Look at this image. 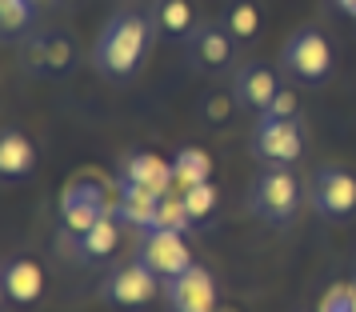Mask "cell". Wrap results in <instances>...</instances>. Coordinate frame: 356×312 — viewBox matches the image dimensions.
Returning <instances> with one entry per match:
<instances>
[{
    "label": "cell",
    "instance_id": "obj_15",
    "mask_svg": "<svg viewBox=\"0 0 356 312\" xmlns=\"http://www.w3.org/2000/svg\"><path fill=\"white\" fill-rule=\"evenodd\" d=\"M172 176H177V168L168 161H161V156H152V152H140V156H132L124 165V184L140 188V192H152V197H164Z\"/></svg>",
    "mask_w": 356,
    "mask_h": 312
},
{
    "label": "cell",
    "instance_id": "obj_2",
    "mask_svg": "<svg viewBox=\"0 0 356 312\" xmlns=\"http://www.w3.org/2000/svg\"><path fill=\"white\" fill-rule=\"evenodd\" d=\"M332 65H337V52L321 28H296L280 49V72L305 88H321L332 76Z\"/></svg>",
    "mask_w": 356,
    "mask_h": 312
},
{
    "label": "cell",
    "instance_id": "obj_13",
    "mask_svg": "<svg viewBox=\"0 0 356 312\" xmlns=\"http://www.w3.org/2000/svg\"><path fill=\"white\" fill-rule=\"evenodd\" d=\"M232 49H236L232 33H228V28H220V24H212V20L196 24L193 36H188V52H193V60L200 68H212V72L232 65Z\"/></svg>",
    "mask_w": 356,
    "mask_h": 312
},
{
    "label": "cell",
    "instance_id": "obj_9",
    "mask_svg": "<svg viewBox=\"0 0 356 312\" xmlns=\"http://www.w3.org/2000/svg\"><path fill=\"white\" fill-rule=\"evenodd\" d=\"M276 97H280V76H276L268 65L248 60V65L236 68V76H232V100L241 104L244 113L264 116L268 108H273Z\"/></svg>",
    "mask_w": 356,
    "mask_h": 312
},
{
    "label": "cell",
    "instance_id": "obj_19",
    "mask_svg": "<svg viewBox=\"0 0 356 312\" xmlns=\"http://www.w3.org/2000/svg\"><path fill=\"white\" fill-rule=\"evenodd\" d=\"M33 4L36 0H0V28H4V36H17L33 20Z\"/></svg>",
    "mask_w": 356,
    "mask_h": 312
},
{
    "label": "cell",
    "instance_id": "obj_3",
    "mask_svg": "<svg viewBox=\"0 0 356 312\" xmlns=\"http://www.w3.org/2000/svg\"><path fill=\"white\" fill-rule=\"evenodd\" d=\"M305 204V188L296 181V172L284 165H268L252 181V192H248V208L252 216H260L264 224H292L296 213Z\"/></svg>",
    "mask_w": 356,
    "mask_h": 312
},
{
    "label": "cell",
    "instance_id": "obj_11",
    "mask_svg": "<svg viewBox=\"0 0 356 312\" xmlns=\"http://www.w3.org/2000/svg\"><path fill=\"white\" fill-rule=\"evenodd\" d=\"M65 248L72 252V261L81 264H97L108 261L116 248H120V216H100L92 229L84 232H65Z\"/></svg>",
    "mask_w": 356,
    "mask_h": 312
},
{
    "label": "cell",
    "instance_id": "obj_12",
    "mask_svg": "<svg viewBox=\"0 0 356 312\" xmlns=\"http://www.w3.org/2000/svg\"><path fill=\"white\" fill-rule=\"evenodd\" d=\"M44 296V268L29 256H13L4 264V300L13 309H33Z\"/></svg>",
    "mask_w": 356,
    "mask_h": 312
},
{
    "label": "cell",
    "instance_id": "obj_21",
    "mask_svg": "<svg viewBox=\"0 0 356 312\" xmlns=\"http://www.w3.org/2000/svg\"><path fill=\"white\" fill-rule=\"evenodd\" d=\"M321 312H356V288H332V293L324 296V304Z\"/></svg>",
    "mask_w": 356,
    "mask_h": 312
},
{
    "label": "cell",
    "instance_id": "obj_10",
    "mask_svg": "<svg viewBox=\"0 0 356 312\" xmlns=\"http://www.w3.org/2000/svg\"><path fill=\"white\" fill-rule=\"evenodd\" d=\"M100 216H108V204H104V188L92 181H72L60 197V224L65 232H84L92 229Z\"/></svg>",
    "mask_w": 356,
    "mask_h": 312
},
{
    "label": "cell",
    "instance_id": "obj_14",
    "mask_svg": "<svg viewBox=\"0 0 356 312\" xmlns=\"http://www.w3.org/2000/svg\"><path fill=\"white\" fill-rule=\"evenodd\" d=\"M33 172H36V145L20 129H4V140H0V176H4V184H17Z\"/></svg>",
    "mask_w": 356,
    "mask_h": 312
},
{
    "label": "cell",
    "instance_id": "obj_6",
    "mask_svg": "<svg viewBox=\"0 0 356 312\" xmlns=\"http://www.w3.org/2000/svg\"><path fill=\"white\" fill-rule=\"evenodd\" d=\"M252 152H257L264 165L292 168L300 156H305V129H300V116H257Z\"/></svg>",
    "mask_w": 356,
    "mask_h": 312
},
{
    "label": "cell",
    "instance_id": "obj_18",
    "mask_svg": "<svg viewBox=\"0 0 356 312\" xmlns=\"http://www.w3.org/2000/svg\"><path fill=\"white\" fill-rule=\"evenodd\" d=\"M225 28L232 33V40H252V36L260 33V13L252 0H236L232 8H228V20Z\"/></svg>",
    "mask_w": 356,
    "mask_h": 312
},
{
    "label": "cell",
    "instance_id": "obj_16",
    "mask_svg": "<svg viewBox=\"0 0 356 312\" xmlns=\"http://www.w3.org/2000/svg\"><path fill=\"white\" fill-rule=\"evenodd\" d=\"M156 28L164 36H193L196 17L188 0H156Z\"/></svg>",
    "mask_w": 356,
    "mask_h": 312
},
{
    "label": "cell",
    "instance_id": "obj_1",
    "mask_svg": "<svg viewBox=\"0 0 356 312\" xmlns=\"http://www.w3.org/2000/svg\"><path fill=\"white\" fill-rule=\"evenodd\" d=\"M148 44H152V24L140 13H116L97 36L92 60L108 81H129L136 68L145 65Z\"/></svg>",
    "mask_w": 356,
    "mask_h": 312
},
{
    "label": "cell",
    "instance_id": "obj_23",
    "mask_svg": "<svg viewBox=\"0 0 356 312\" xmlns=\"http://www.w3.org/2000/svg\"><path fill=\"white\" fill-rule=\"evenodd\" d=\"M337 4L344 8V13H353V17H356V0H337Z\"/></svg>",
    "mask_w": 356,
    "mask_h": 312
},
{
    "label": "cell",
    "instance_id": "obj_8",
    "mask_svg": "<svg viewBox=\"0 0 356 312\" xmlns=\"http://www.w3.org/2000/svg\"><path fill=\"white\" fill-rule=\"evenodd\" d=\"M164 304L168 312H216V280L204 264L164 280Z\"/></svg>",
    "mask_w": 356,
    "mask_h": 312
},
{
    "label": "cell",
    "instance_id": "obj_4",
    "mask_svg": "<svg viewBox=\"0 0 356 312\" xmlns=\"http://www.w3.org/2000/svg\"><path fill=\"white\" fill-rule=\"evenodd\" d=\"M156 296H164V280L140 261L116 264L108 277L100 280V300L116 312H145Z\"/></svg>",
    "mask_w": 356,
    "mask_h": 312
},
{
    "label": "cell",
    "instance_id": "obj_20",
    "mask_svg": "<svg viewBox=\"0 0 356 312\" xmlns=\"http://www.w3.org/2000/svg\"><path fill=\"white\" fill-rule=\"evenodd\" d=\"M177 176L184 184H200V181H209V156H204V152H200V148H188V152H180L177 156Z\"/></svg>",
    "mask_w": 356,
    "mask_h": 312
},
{
    "label": "cell",
    "instance_id": "obj_5",
    "mask_svg": "<svg viewBox=\"0 0 356 312\" xmlns=\"http://www.w3.org/2000/svg\"><path fill=\"white\" fill-rule=\"evenodd\" d=\"M136 261L148 264L161 280H172L180 272L193 268V248L184 240V229H172V224H148L140 229V240H136Z\"/></svg>",
    "mask_w": 356,
    "mask_h": 312
},
{
    "label": "cell",
    "instance_id": "obj_22",
    "mask_svg": "<svg viewBox=\"0 0 356 312\" xmlns=\"http://www.w3.org/2000/svg\"><path fill=\"white\" fill-rule=\"evenodd\" d=\"M264 116H300V100L292 97L289 88H280V97L273 100V108H268Z\"/></svg>",
    "mask_w": 356,
    "mask_h": 312
},
{
    "label": "cell",
    "instance_id": "obj_17",
    "mask_svg": "<svg viewBox=\"0 0 356 312\" xmlns=\"http://www.w3.org/2000/svg\"><path fill=\"white\" fill-rule=\"evenodd\" d=\"M180 208H184V220H204V216L216 208V188L212 181H200V184H184V197H180Z\"/></svg>",
    "mask_w": 356,
    "mask_h": 312
},
{
    "label": "cell",
    "instance_id": "obj_7",
    "mask_svg": "<svg viewBox=\"0 0 356 312\" xmlns=\"http://www.w3.org/2000/svg\"><path fill=\"white\" fill-rule=\"evenodd\" d=\"M308 204L324 220H348V216H356V176L337 165L316 168V176L308 184Z\"/></svg>",
    "mask_w": 356,
    "mask_h": 312
}]
</instances>
